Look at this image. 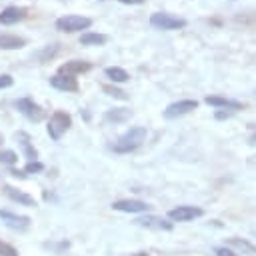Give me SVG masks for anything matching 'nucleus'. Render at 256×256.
<instances>
[{
    "mask_svg": "<svg viewBox=\"0 0 256 256\" xmlns=\"http://www.w3.org/2000/svg\"><path fill=\"white\" fill-rule=\"evenodd\" d=\"M146 128L144 126H134L130 128L126 134H122L114 144H112V150L118 152V154H128V152H134L136 148L142 146V142L146 140Z\"/></svg>",
    "mask_w": 256,
    "mask_h": 256,
    "instance_id": "nucleus-1",
    "label": "nucleus"
},
{
    "mask_svg": "<svg viewBox=\"0 0 256 256\" xmlns=\"http://www.w3.org/2000/svg\"><path fill=\"white\" fill-rule=\"evenodd\" d=\"M70 126H72V118H70V114L64 112V110H56V112L52 114L50 122H48V134H50L52 140H60L62 134H64Z\"/></svg>",
    "mask_w": 256,
    "mask_h": 256,
    "instance_id": "nucleus-2",
    "label": "nucleus"
},
{
    "mask_svg": "<svg viewBox=\"0 0 256 256\" xmlns=\"http://www.w3.org/2000/svg\"><path fill=\"white\" fill-rule=\"evenodd\" d=\"M150 24L158 30H182L186 26V20L172 16V14H166V12H156L150 16Z\"/></svg>",
    "mask_w": 256,
    "mask_h": 256,
    "instance_id": "nucleus-3",
    "label": "nucleus"
},
{
    "mask_svg": "<svg viewBox=\"0 0 256 256\" xmlns=\"http://www.w3.org/2000/svg\"><path fill=\"white\" fill-rule=\"evenodd\" d=\"M92 26V20L86 16H62L56 20V28L60 32H80V30H88Z\"/></svg>",
    "mask_w": 256,
    "mask_h": 256,
    "instance_id": "nucleus-4",
    "label": "nucleus"
},
{
    "mask_svg": "<svg viewBox=\"0 0 256 256\" xmlns=\"http://www.w3.org/2000/svg\"><path fill=\"white\" fill-rule=\"evenodd\" d=\"M202 214H204V210L198 206H178L168 212V218L172 222H190L194 218H200Z\"/></svg>",
    "mask_w": 256,
    "mask_h": 256,
    "instance_id": "nucleus-5",
    "label": "nucleus"
},
{
    "mask_svg": "<svg viewBox=\"0 0 256 256\" xmlns=\"http://www.w3.org/2000/svg\"><path fill=\"white\" fill-rule=\"evenodd\" d=\"M16 108H18L28 120H32V122H40V120L44 118V110H42L32 98H20V100L16 102Z\"/></svg>",
    "mask_w": 256,
    "mask_h": 256,
    "instance_id": "nucleus-6",
    "label": "nucleus"
},
{
    "mask_svg": "<svg viewBox=\"0 0 256 256\" xmlns=\"http://www.w3.org/2000/svg\"><path fill=\"white\" fill-rule=\"evenodd\" d=\"M198 108V102L196 100H180V102H174L170 104L166 110H164V118L168 120H174V118H180L184 114H190L192 110Z\"/></svg>",
    "mask_w": 256,
    "mask_h": 256,
    "instance_id": "nucleus-7",
    "label": "nucleus"
},
{
    "mask_svg": "<svg viewBox=\"0 0 256 256\" xmlns=\"http://www.w3.org/2000/svg\"><path fill=\"white\" fill-rule=\"evenodd\" d=\"M0 220L12 228V230H26L30 226V218L28 216H20V214H14V212H8V210H0Z\"/></svg>",
    "mask_w": 256,
    "mask_h": 256,
    "instance_id": "nucleus-8",
    "label": "nucleus"
},
{
    "mask_svg": "<svg viewBox=\"0 0 256 256\" xmlns=\"http://www.w3.org/2000/svg\"><path fill=\"white\" fill-rule=\"evenodd\" d=\"M114 210L118 212H130V214H140V212H148L150 206L142 200H118L112 204Z\"/></svg>",
    "mask_w": 256,
    "mask_h": 256,
    "instance_id": "nucleus-9",
    "label": "nucleus"
},
{
    "mask_svg": "<svg viewBox=\"0 0 256 256\" xmlns=\"http://www.w3.org/2000/svg\"><path fill=\"white\" fill-rule=\"evenodd\" d=\"M26 16H28L26 8L8 6V8H6V10H2V14H0V24H4V26H10V24H18V22H22Z\"/></svg>",
    "mask_w": 256,
    "mask_h": 256,
    "instance_id": "nucleus-10",
    "label": "nucleus"
},
{
    "mask_svg": "<svg viewBox=\"0 0 256 256\" xmlns=\"http://www.w3.org/2000/svg\"><path fill=\"white\" fill-rule=\"evenodd\" d=\"M136 224L138 226H142V228H150V230H172V222H168V220H164V218H160V216H142V218H138L136 220Z\"/></svg>",
    "mask_w": 256,
    "mask_h": 256,
    "instance_id": "nucleus-11",
    "label": "nucleus"
},
{
    "mask_svg": "<svg viewBox=\"0 0 256 256\" xmlns=\"http://www.w3.org/2000/svg\"><path fill=\"white\" fill-rule=\"evenodd\" d=\"M50 84L56 88V90H62V92H78V82L74 76H66V74H56L50 78Z\"/></svg>",
    "mask_w": 256,
    "mask_h": 256,
    "instance_id": "nucleus-12",
    "label": "nucleus"
},
{
    "mask_svg": "<svg viewBox=\"0 0 256 256\" xmlns=\"http://www.w3.org/2000/svg\"><path fill=\"white\" fill-rule=\"evenodd\" d=\"M206 104L216 106V108H226V110H230V112H236V110H242V108H244L242 102L230 100V98H224V96H206Z\"/></svg>",
    "mask_w": 256,
    "mask_h": 256,
    "instance_id": "nucleus-13",
    "label": "nucleus"
},
{
    "mask_svg": "<svg viewBox=\"0 0 256 256\" xmlns=\"http://www.w3.org/2000/svg\"><path fill=\"white\" fill-rule=\"evenodd\" d=\"M92 68L90 62H82V60H72V62H66L60 66V74H66V76H76V74H84Z\"/></svg>",
    "mask_w": 256,
    "mask_h": 256,
    "instance_id": "nucleus-14",
    "label": "nucleus"
},
{
    "mask_svg": "<svg viewBox=\"0 0 256 256\" xmlns=\"http://www.w3.org/2000/svg\"><path fill=\"white\" fill-rule=\"evenodd\" d=\"M4 192H6V196H8L10 200H14V202H18V204H22V206H36V200H34L32 196H28V194H24V192L12 188V186H6Z\"/></svg>",
    "mask_w": 256,
    "mask_h": 256,
    "instance_id": "nucleus-15",
    "label": "nucleus"
},
{
    "mask_svg": "<svg viewBox=\"0 0 256 256\" xmlns=\"http://www.w3.org/2000/svg\"><path fill=\"white\" fill-rule=\"evenodd\" d=\"M18 140H20V146H22V152H24V156L30 160V162H36V158H38V152L34 150V146H32V140H30V136L26 134V132H20L18 136H16Z\"/></svg>",
    "mask_w": 256,
    "mask_h": 256,
    "instance_id": "nucleus-16",
    "label": "nucleus"
},
{
    "mask_svg": "<svg viewBox=\"0 0 256 256\" xmlns=\"http://www.w3.org/2000/svg\"><path fill=\"white\" fill-rule=\"evenodd\" d=\"M26 46V40L20 36H12V34H0V48L4 50H16Z\"/></svg>",
    "mask_w": 256,
    "mask_h": 256,
    "instance_id": "nucleus-17",
    "label": "nucleus"
},
{
    "mask_svg": "<svg viewBox=\"0 0 256 256\" xmlns=\"http://www.w3.org/2000/svg\"><path fill=\"white\" fill-rule=\"evenodd\" d=\"M226 244L228 246H232V248H236L238 252H242V254H250V256H254L256 254V246L254 244H250L248 240H242V238H228L226 240Z\"/></svg>",
    "mask_w": 256,
    "mask_h": 256,
    "instance_id": "nucleus-18",
    "label": "nucleus"
},
{
    "mask_svg": "<svg viewBox=\"0 0 256 256\" xmlns=\"http://www.w3.org/2000/svg\"><path fill=\"white\" fill-rule=\"evenodd\" d=\"M130 116H132V112L126 110V108H114V110H108L106 112V120L108 122H114V124L126 122V120H130Z\"/></svg>",
    "mask_w": 256,
    "mask_h": 256,
    "instance_id": "nucleus-19",
    "label": "nucleus"
},
{
    "mask_svg": "<svg viewBox=\"0 0 256 256\" xmlns=\"http://www.w3.org/2000/svg\"><path fill=\"white\" fill-rule=\"evenodd\" d=\"M80 44L82 46H102V44H106V36L96 34V32H86V34H82Z\"/></svg>",
    "mask_w": 256,
    "mask_h": 256,
    "instance_id": "nucleus-20",
    "label": "nucleus"
},
{
    "mask_svg": "<svg viewBox=\"0 0 256 256\" xmlns=\"http://www.w3.org/2000/svg\"><path fill=\"white\" fill-rule=\"evenodd\" d=\"M106 76H108L112 82H118V84H122V82H128V80H130V74H128L124 68H118V66L106 68Z\"/></svg>",
    "mask_w": 256,
    "mask_h": 256,
    "instance_id": "nucleus-21",
    "label": "nucleus"
},
{
    "mask_svg": "<svg viewBox=\"0 0 256 256\" xmlns=\"http://www.w3.org/2000/svg\"><path fill=\"white\" fill-rule=\"evenodd\" d=\"M0 162L2 164H8V166H14L18 162V156L12 150H4V152H0Z\"/></svg>",
    "mask_w": 256,
    "mask_h": 256,
    "instance_id": "nucleus-22",
    "label": "nucleus"
},
{
    "mask_svg": "<svg viewBox=\"0 0 256 256\" xmlns=\"http://www.w3.org/2000/svg\"><path fill=\"white\" fill-rule=\"evenodd\" d=\"M102 90L106 92V94H110V96H114V98H118V100H126L128 96H126V92H122V90H118V88H114V86H102Z\"/></svg>",
    "mask_w": 256,
    "mask_h": 256,
    "instance_id": "nucleus-23",
    "label": "nucleus"
},
{
    "mask_svg": "<svg viewBox=\"0 0 256 256\" xmlns=\"http://www.w3.org/2000/svg\"><path fill=\"white\" fill-rule=\"evenodd\" d=\"M0 256H18V250L6 242L0 240Z\"/></svg>",
    "mask_w": 256,
    "mask_h": 256,
    "instance_id": "nucleus-24",
    "label": "nucleus"
},
{
    "mask_svg": "<svg viewBox=\"0 0 256 256\" xmlns=\"http://www.w3.org/2000/svg\"><path fill=\"white\" fill-rule=\"evenodd\" d=\"M42 170H44V166H42L38 160H36V162H28L26 168H24L26 174H36V172H42Z\"/></svg>",
    "mask_w": 256,
    "mask_h": 256,
    "instance_id": "nucleus-25",
    "label": "nucleus"
},
{
    "mask_svg": "<svg viewBox=\"0 0 256 256\" xmlns=\"http://www.w3.org/2000/svg\"><path fill=\"white\" fill-rule=\"evenodd\" d=\"M214 254H216V256H238L236 252H232V250H230V248H226V246L216 248V250H214Z\"/></svg>",
    "mask_w": 256,
    "mask_h": 256,
    "instance_id": "nucleus-26",
    "label": "nucleus"
},
{
    "mask_svg": "<svg viewBox=\"0 0 256 256\" xmlns=\"http://www.w3.org/2000/svg\"><path fill=\"white\" fill-rule=\"evenodd\" d=\"M56 52H58V46L54 44L52 48H46V50H44V52L40 54V60H46V58H52V56H54Z\"/></svg>",
    "mask_w": 256,
    "mask_h": 256,
    "instance_id": "nucleus-27",
    "label": "nucleus"
},
{
    "mask_svg": "<svg viewBox=\"0 0 256 256\" xmlns=\"http://www.w3.org/2000/svg\"><path fill=\"white\" fill-rule=\"evenodd\" d=\"M14 84V80H12V76H8V74H4V76H0V90L2 88H10Z\"/></svg>",
    "mask_w": 256,
    "mask_h": 256,
    "instance_id": "nucleus-28",
    "label": "nucleus"
},
{
    "mask_svg": "<svg viewBox=\"0 0 256 256\" xmlns=\"http://www.w3.org/2000/svg\"><path fill=\"white\" fill-rule=\"evenodd\" d=\"M120 4H130V6H140V4H144L146 0H118Z\"/></svg>",
    "mask_w": 256,
    "mask_h": 256,
    "instance_id": "nucleus-29",
    "label": "nucleus"
},
{
    "mask_svg": "<svg viewBox=\"0 0 256 256\" xmlns=\"http://www.w3.org/2000/svg\"><path fill=\"white\" fill-rule=\"evenodd\" d=\"M230 116H232V112H222V110L216 112V118L218 120H224V118H230Z\"/></svg>",
    "mask_w": 256,
    "mask_h": 256,
    "instance_id": "nucleus-30",
    "label": "nucleus"
},
{
    "mask_svg": "<svg viewBox=\"0 0 256 256\" xmlns=\"http://www.w3.org/2000/svg\"><path fill=\"white\" fill-rule=\"evenodd\" d=\"M134 256H148L146 252H138V254H134Z\"/></svg>",
    "mask_w": 256,
    "mask_h": 256,
    "instance_id": "nucleus-31",
    "label": "nucleus"
},
{
    "mask_svg": "<svg viewBox=\"0 0 256 256\" xmlns=\"http://www.w3.org/2000/svg\"><path fill=\"white\" fill-rule=\"evenodd\" d=\"M250 144H256V134L252 136V140H250Z\"/></svg>",
    "mask_w": 256,
    "mask_h": 256,
    "instance_id": "nucleus-32",
    "label": "nucleus"
},
{
    "mask_svg": "<svg viewBox=\"0 0 256 256\" xmlns=\"http://www.w3.org/2000/svg\"><path fill=\"white\" fill-rule=\"evenodd\" d=\"M2 142H4V138H2V136H0V144H2Z\"/></svg>",
    "mask_w": 256,
    "mask_h": 256,
    "instance_id": "nucleus-33",
    "label": "nucleus"
}]
</instances>
